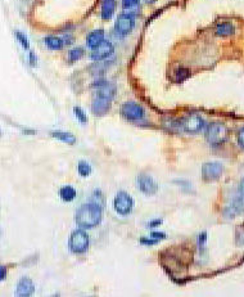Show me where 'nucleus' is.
I'll return each mask as SVG.
<instances>
[{
  "label": "nucleus",
  "instance_id": "obj_34",
  "mask_svg": "<svg viewBox=\"0 0 244 297\" xmlns=\"http://www.w3.org/2000/svg\"><path fill=\"white\" fill-rule=\"evenodd\" d=\"M0 135H1V133H0Z\"/></svg>",
  "mask_w": 244,
  "mask_h": 297
},
{
  "label": "nucleus",
  "instance_id": "obj_11",
  "mask_svg": "<svg viewBox=\"0 0 244 297\" xmlns=\"http://www.w3.org/2000/svg\"><path fill=\"white\" fill-rule=\"evenodd\" d=\"M111 102H112V100H109V99L97 96L96 99L93 100V104H92L93 113H94L96 116L105 115V113L109 111V107H111Z\"/></svg>",
  "mask_w": 244,
  "mask_h": 297
},
{
  "label": "nucleus",
  "instance_id": "obj_12",
  "mask_svg": "<svg viewBox=\"0 0 244 297\" xmlns=\"http://www.w3.org/2000/svg\"><path fill=\"white\" fill-rule=\"evenodd\" d=\"M35 292V286L32 283L31 279L22 278L18 282L16 290V296L19 297H29Z\"/></svg>",
  "mask_w": 244,
  "mask_h": 297
},
{
  "label": "nucleus",
  "instance_id": "obj_6",
  "mask_svg": "<svg viewBox=\"0 0 244 297\" xmlns=\"http://www.w3.org/2000/svg\"><path fill=\"white\" fill-rule=\"evenodd\" d=\"M134 26H135V18H134V16H131L129 13H124L116 21L114 29H116V32L120 34V35H129L133 31Z\"/></svg>",
  "mask_w": 244,
  "mask_h": 297
},
{
  "label": "nucleus",
  "instance_id": "obj_31",
  "mask_svg": "<svg viewBox=\"0 0 244 297\" xmlns=\"http://www.w3.org/2000/svg\"><path fill=\"white\" fill-rule=\"evenodd\" d=\"M161 223H162L161 220H154V223L149 224V227H157V225H159Z\"/></svg>",
  "mask_w": 244,
  "mask_h": 297
},
{
  "label": "nucleus",
  "instance_id": "obj_17",
  "mask_svg": "<svg viewBox=\"0 0 244 297\" xmlns=\"http://www.w3.org/2000/svg\"><path fill=\"white\" fill-rule=\"evenodd\" d=\"M44 42L47 47L51 50H60L64 47L63 40L60 38H57V36H47Z\"/></svg>",
  "mask_w": 244,
  "mask_h": 297
},
{
  "label": "nucleus",
  "instance_id": "obj_14",
  "mask_svg": "<svg viewBox=\"0 0 244 297\" xmlns=\"http://www.w3.org/2000/svg\"><path fill=\"white\" fill-rule=\"evenodd\" d=\"M117 3L116 0H103L101 1V9H100V16L103 19H111V17L113 16L114 10H116Z\"/></svg>",
  "mask_w": 244,
  "mask_h": 297
},
{
  "label": "nucleus",
  "instance_id": "obj_3",
  "mask_svg": "<svg viewBox=\"0 0 244 297\" xmlns=\"http://www.w3.org/2000/svg\"><path fill=\"white\" fill-rule=\"evenodd\" d=\"M89 236L84 232L83 229H77L72 232L70 237V248L73 253L80 255V253L86 252V249L89 248Z\"/></svg>",
  "mask_w": 244,
  "mask_h": 297
},
{
  "label": "nucleus",
  "instance_id": "obj_23",
  "mask_svg": "<svg viewBox=\"0 0 244 297\" xmlns=\"http://www.w3.org/2000/svg\"><path fill=\"white\" fill-rule=\"evenodd\" d=\"M16 38H17V40H18V42L21 43V45H22L23 48H25V49H29V47H30V44H29V39L26 38V35H23L22 32H18V31H17V32H16Z\"/></svg>",
  "mask_w": 244,
  "mask_h": 297
},
{
  "label": "nucleus",
  "instance_id": "obj_13",
  "mask_svg": "<svg viewBox=\"0 0 244 297\" xmlns=\"http://www.w3.org/2000/svg\"><path fill=\"white\" fill-rule=\"evenodd\" d=\"M244 212V201L243 198L234 199L232 203L229 204V207L225 210V215L228 217H235Z\"/></svg>",
  "mask_w": 244,
  "mask_h": 297
},
{
  "label": "nucleus",
  "instance_id": "obj_18",
  "mask_svg": "<svg viewBox=\"0 0 244 297\" xmlns=\"http://www.w3.org/2000/svg\"><path fill=\"white\" fill-rule=\"evenodd\" d=\"M234 26L229 22L220 23V25H217V27H216V35L219 36H230L234 34Z\"/></svg>",
  "mask_w": 244,
  "mask_h": 297
},
{
  "label": "nucleus",
  "instance_id": "obj_26",
  "mask_svg": "<svg viewBox=\"0 0 244 297\" xmlns=\"http://www.w3.org/2000/svg\"><path fill=\"white\" fill-rule=\"evenodd\" d=\"M176 80L181 81L184 80V79H187L188 76H189V71L187 70V68H179L178 71H176Z\"/></svg>",
  "mask_w": 244,
  "mask_h": 297
},
{
  "label": "nucleus",
  "instance_id": "obj_33",
  "mask_svg": "<svg viewBox=\"0 0 244 297\" xmlns=\"http://www.w3.org/2000/svg\"><path fill=\"white\" fill-rule=\"evenodd\" d=\"M146 1H148V3H154L155 0H146Z\"/></svg>",
  "mask_w": 244,
  "mask_h": 297
},
{
  "label": "nucleus",
  "instance_id": "obj_7",
  "mask_svg": "<svg viewBox=\"0 0 244 297\" xmlns=\"http://www.w3.org/2000/svg\"><path fill=\"white\" fill-rule=\"evenodd\" d=\"M181 126H183V129H184L187 133L195 134V133L202 131V129L204 128V121H203V118L200 117V116L191 115V116H187L185 118H183Z\"/></svg>",
  "mask_w": 244,
  "mask_h": 297
},
{
  "label": "nucleus",
  "instance_id": "obj_29",
  "mask_svg": "<svg viewBox=\"0 0 244 297\" xmlns=\"http://www.w3.org/2000/svg\"><path fill=\"white\" fill-rule=\"evenodd\" d=\"M5 277H6V268L5 266L0 265V282L3 281V279H5Z\"/></svg>",
  "mask_w": 244,
  "mask_h": 297
},
{
  "label": "nucleus",
  "instance_id": "obj_5",
  "mask_svg": "<svg viewBox=\"0 0 244 297\" xmlns=\"http://www.w3.org/2000/svg\"><path fill=\"white\" fill-rule=\"evenodd\" d=\"M121 115L129 121H138L146 116V111L140 104L135 102H126L121 107Z\"/></svg>",
  "mask_w": 244,
  "mask_h": 297
},
{
  "label": "nucleus",
  "instance_id": "obj_4",
  "mask_svg": "<svg viewBox=\"0 0 244 297\" xmlns=\"http://www.w3.org/2000/svg\"><path fill=\"white\" fill-rule=\"evenodd\" d=\"M114 210L117 211V214L122 215V216H126L133 211L134 207V201L131 196L127 195L126 192H118L114 197L113 202Z\"/></svg>",
  "mask_w": 244,
  "mask_h": 297
},
{
  "label": "nucleus",
  "instance_id": "obj_19",
  "mask_svg": "<svg viewBox=\"0 0 244 297\" xmlns=\"http://www.w3.org/2000/svg\"><path fill=\"white\" fill-rule=\"evenodd\" d=\"M59 197L62 198L64 202H71L76 198V191H75L73 187L66 186L63 187V188H60Z\"/></svg>",
  "mask_w": 244,
  "mask_h": 297
},
{
  "label": "nucleus",
  "instance_id": "obj_24",
  "mask_svg": "<svg viewBox=\"0 0 244 297\" xmlns=\"http://www.w3.org/2000/svg\"><path fill=\"white\" fill-rule=\"evenodd\" d=\"M73 112H75V116H76V117L79 118V121L84 122V124H85V122L88 121V117H86L85 112H84L81 108H79V107H75Z\"/></svg>",
  "mask_w": 244,
  "mask_h": 297
},
{
  "label": "nucleus",
  "instance_id": "obj_32",
  "mask_svg": "<svg viewBox=\"0 0 244 297\" xmlns=\"http://www.w3.org/2000/svg\"><path fill=\"white\" fill-rule=\"evenodd\" d=\"M30 59H31L32 66H35V54H34V53H31V54H30Z\"/></svg>",
  "mask_w": 244,
  "mask_h": 297
},
{
  "label": "nucleus",
  "instance_id": "obj_2",
  "mask_svg": "<svg viewBox=\"0 0 244 297\" xmlns=\"http://www.w3.org/2000/svg\"><path fill=\"white\" fill-rule=\"evenodd\" d=\"M229 131L225 125L220 122H213L209 124L206 130V139L209 144L212 146H220L228 139Z\"/></svg>",
  "mask_w": 244,
  "mask_h": 297
},
{
  "label": "nucleus",
  "instance_id": "obj_25",
  "mask_svg": "<svg viewBox=\"0 0 244 297\" xmlns=\"http://www.w3.org/2000/svg\"><path fill=\"white\" fill-rule=\"evenodd\" d=\"M139 1L140 0H122V6L125 9H133L139 5Z\"/></svg>",
  "mask_w": 244,
  "mask_h": 297
},
{
  "label": "nucleus",
  "instance_id": "obj_16",
  "mask_svg": "<svg viewBox=\"0 0 244 297\" xmlns=\"http://www.w3.org/2000/svg\"><path fill=\"white\" fill-rule=\"evenodd\" d=\"M114 94H116V88H114L113 85H111V84H107V83L101 84L100 87L98 88V92H97V96L107 98L109 99V100L113 99Z\"/></svg>",
  "mask_w": 244,
  "mask_h": 297
},
{
  "label": "nucleus",
  "instance_id": "obj_20",
  "mask_svg": "<svg viewBox=\"0 0 244 297\" xmlns=\"http://www.w3.org/2000/svg\"><path fill=\"white\" fill-rule=\"evenodd\" d=\"M53 137L60 142H64L67 144H73L76 142V138L73 137L70 133H64V131H54Z\"/></svg>",
  "mask_w": 244,
  "mask_h": 297
},
{
  "label": "nucleus",
  "instance_id": "obj_10",
  "mask_svg": "<svg viewBox=\"0 0 244 297\" xmlns=\"http://www.w3.org/2000/svg\"><path fill=\"white\" fill-rule=\"evenodd\" d=\"M138 187L144 195L146 196H152L157 193L158 191V186H157V183L154 182L152 176L146 175V174H143V175H140L138 178Z\"/></svg>",
  "mask_w": 244,
  "mask_h": 297
},
{
  "label": "nucleus",
  "instance_id": "obj_1",
  "mask_svg": "<svg viewBox=\"0 0 244 297\" xmlns=\"http://www.w3.org/2000/svg\"><path fill=\"white\" fill-rule=\"evenodd\" d=\"M76 223L81 229H92L99 225L101 220V207L98 203L90 202L83 204L76 212Z\"/></svg>",
  "mask_w": 244,
  "mask_h": 297
},
{
  "label": "nucleus",
  "instance_id": "obj_27",
  "mask_svg": "<svg viewBox=\"0 0 244 297\" xmlns=\"http://www.w3.org/2000/svg\"><path fill=\"white\" fill-rule=\"evenodd\" d=\"M238 143L242 148H244V128L238 133Z\"/></svg>",
  "mask_w": 244,
  "mask_h": 297
},
{
  "label": "nucleus",
  "instance_id": "obj_15",
  "mask_svg": "<svg viewBox=\"0 0 244 297\" xmlns=\"http://www.w3.org/2000/svg\"><path fill=\"white\" fill-rule=\"evenodd\" d=\"M103 40H104V31L103 30H96V31L90 32L89 35H88V38H86V45L90 49H94Z\"/></svg>",
  "mask_w": 244,
  "mask_h": 297
},
{
  "label": "nucleus",
  "instance_id": "obj_8",
  "mask_svg": "<svg viewBox=\"0 0 244 297\" xmlns=\"http://www.w3.org/2000/svg\"><path fill=\"white\" fill-rule=\"evenodd\" d=\"M224 173V167H222L221 163L219 162H208L204 163L202 167V175L203 179L207 180V182H213V180H217L220 176Z\"/></svg>",
  "mask_w": 244,
  "mask_h": 297
},
{
  "label": "nucleus",
  "instance_id": "obj_28",
  "mask_svg": "<svg viewBox=\"0 0 244 297\" xmlns=\"http://www.w3.org/2000/svg\"><path fill=\"white\" fill-rule=\"evenodd\" d=\"M150 237H152V238H154V240H157V241H161L162 238H165V234L163 233H158V232H153L152 234H150Z\"/></svg>",
  "mask_w": 244,
  "mask_h": 297
},
{
  "label": "nucleus",
  "instance_id": "obj_21",
  "mask_svg": "<svg viewBox=\"0 0 244 297\" xmlns=\"http://www.w3.org/2000/svg\"><path fill=\"white\" fill-rule=\"evenodd\" d=\"M90 173H92V166H90L89 163L85 162V161H81L79 163V174L81 176H89Z\"/></svg>",
  "mask_w": 244,
  "mask_h": 297
},
{
  "label": "nucleus",
  "instance_id": "obj_9",
  "mask_svg": "<svg viewBox=\"0 0 244 297\" xmlns=\"http://www.w3.org/2000/svg\"><path fill=\"white\" fill-rule=\"evenodd\" d=\"M112 53H113V45H112V43L103 40L98 47L93 49L90 58H92L93 61H103V59L109 57Z\"/></svg>",
  "mask_w": 244,
  "mask_h": 297
},
{
  "label": "nucleus",
  "instance_id": "obj_30",
  "mask_svg": "<svg viewBox=\"0 0 244 297\" xmlns=\"http://www.w3.org/2000/svg\"><path fill=\"white\" fill-rule=\"evenodd\" d=\"M239 191H241V195L244 197V179L242 180V183L239 184Z\"/></svg>",
  "mask_w": 244,
  "mask_h": 297
},
{
  "label": "nucleus",
  "instance_id": "obj_22",
  "mask_svg": "<svg viewBox=\"0 0 244 297\" xmlns=\"http://www.w3.org/2000/svg\"><path fill=\"white\" fill-rule=\"evenodd\" d=\"M84 55V49L83 48H73L72 50L70 51V54H68V57H70V61L71 62H76L79 61L80 58Z\"/></svg>",
  "mask_w": 244,
  "mask_h": 297
}]
</instances>
